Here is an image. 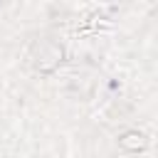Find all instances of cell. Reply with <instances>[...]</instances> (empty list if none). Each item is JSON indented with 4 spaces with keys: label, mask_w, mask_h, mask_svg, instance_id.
<instances>
[{
    "label": "cell",
    "mask_w": 158,
    "mask_h": 158,
    "mask_svg": "<svg viewBox=\"0 0 158 158\" xmlns=\"http://www.w3.org/2000/svg\"><path fill=\"white\" fill-rule=\"evenodd\" d=\"M121 143H123L126 148H131V151H138V148L143 146V136H141V133H126V136L121 138Z\"/></svg>",
    "instance_id": "cell-1"
}]
</instances>
